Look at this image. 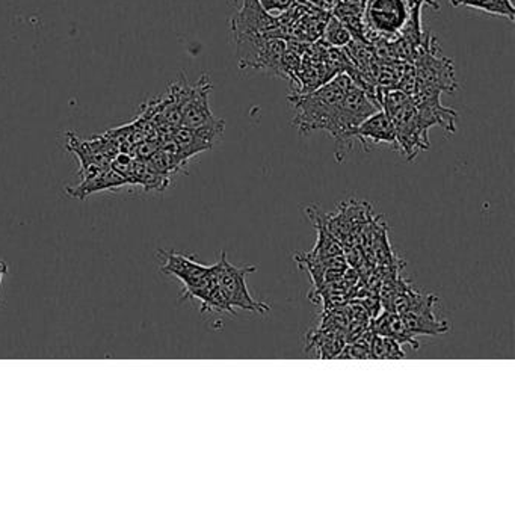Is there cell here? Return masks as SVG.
<instances>
[{"label": "cell", "mask_w": 515, "mask_h": 515, "mask_svg": "<svg viewBox=\"0 0 515 515\" xmlns=\"http://www.w3.org/2000/svg\"><path fill=\"white\" fill-rule=\"evenodd\" d=\"M380 108L377 100L372 99L366 91L358 88L357 85L352 84L347 94L343 95L340 110L337 112L336 123L332 126L331 136L336 139L337 160H343L354 147L352 141V130L377 112Z\"/></svg>", "instance_id": "cell-2"}, {"label": "cell", "mask_w": 515, "mask_h": 515, "mask_svg": "<svg viewBox=\"0 0 515 515\" xmlns=\"http://www.w3.org/2000/svg\"><path fill=\"white\" fill-rule=\"evenodd\" d=\"M455 8L466 6L471 10L482 11L486 14L505 17L511 23L515 21V8L512 0H451Z\"/></svg>", "instance_id": "cell-10"}, {"label": "cell", "mask_w": 515, "mask_h": 515, "mask_svg": "<svg viewBox=\"0 0 515 515\" xmlns=\"http://www.w3.org/2000/svg\"><path fill=\"white\" fill-rule=\"evenodd\" d=\"M413 10L408 0H366L364 38L367 45H372L375 38L387 43L396 41L412 19Z\"/></svg>", "instance_id": "cell-3"}, {"label": "cell", "mask_w": 515, "mask_h": 515, "mask_svg": "<svg viewBox=\"0 0 515 515\" xmlns=\"http://www.w3.org/2000/svg\"><path fill=\"white\" fill-rule=\"evenodd\" d=\"M371 330L380 336L392 337L399 343H408L414 349L419 347V343L413 339L410 332L406 331L405 325L397 313L388 312V310L382 313L381 316H378L377 321L372 323Z\"/></svg>", "instance_id": "cell-9"}, {"label": "cell", "mask_w": 515, "mask_h": 515, "mask_svg": "<svg viewBox=\"0 0 515 515\" xmlns=\"http://www.w3.org/2000/svg\"><path fill=\"white\" fill-rule=\"evenodd\" d=\"M351 138L354 143L358 141L367 149L369 145L387 144L397 150L396 132L390 117L382 110L367 117L360 126L352 130Z\"/></svg>", "instance_id": "cell-8"}, {"label": "cell", "mask_w": 515, "mask_h": 515, "mask_svg": "<svg viewBox=\"0 0 515 515\" xmlns=\"http://www.w3.org/2000/svg\"><path fill=\"white\" fill-rule=\"evenodd\" d=\"M330 12L310 5L303 0H295L286 12L277 17L278 29L282 40L312 45L321 40Z\"/></svg>", "instance_id": "cell-4"}, {"label": "cell", "mask_w": 515, "mask_h": 515, "mask_svg": "<svg viewBox=\"0 0 515 515\" xmlns=\"http://www.w3.org/2000/svg\"><path fill=\"white\" fill-rule=\"evenodd\" d=\"M321 41H323V45L334 47V49H343V47H347L351 43L352 35L349 34V30L340 21L337 20L336 17H332L330 14L327 25L323 28Z\"/></svg>", "instance_id": "cell-11"}, {"label": "cell", "mask_w": 515, "mask_h": 515, "mask_svg": "<svg viewBox=\"0 0 515 515\" xmlns=\"http://www.w3.org/2000/svg\"><path fill=\"white\" fill-rule=\"evenodd\" d=\"M210 91H212V84L206 75L197 84L191 86L188 100L182 110L180 126L188 129L200 130L215 143V139L223 135L224 119H217L210 110V104H208Z\"/></svg>", "instance_id": "cell-6"}, {"label": "cell", "mask_w": 515, "mask_h": 515, "mask_svg": "<svg viewBox=\"0 0 515 515\" xmlns=\"http://www.w3.org/2000/svg\"><path fill=\"white\" fill-rule=\"evenodd\" d=\"M6 271H8V268H6L5 262H0V284H2L4 277H5Z\"/></svg>", "instance_id": "cell-13"}, {"label": "cell", "mask_w": 515, "mask_h": 515, "mask_svg": "<svg viewBox=\"0 0 515 515\" xmlns=\"http://www.w3.org/2000/svg\"><path fill=\"white\" fill-rule=\"evenodd\" d=\"M238 6L230 19L233 40L248 37H280L278 21L258 4V0H236ZM282 38V37H280Z\"/></svg>", "instance_id": "cell-7"}, {"label": "cell", "mask_w": 515, "mask_h": 515, "mask_svg": "<svg viewBox=\"0 0 515 515\" xmlns=\"http://www.w3.org/2000/svg\"><path fill=\"white\" fill-rule=\"evenodd\" d=\"M258 4L263 6V10L266 11L268 14L277 19L295 4V0H258Z\"/></svg>", "instance_id": "cell-12"}, {"label": "cell", "mask_w": 515, "mask_h": 515, "mask_svg": "<svg viewBox=\"0 0 515 515\" xmlns=\"http://www.w3.org/2000/svg\"><path fill=\"white\" fill-rule=\"evenodd\" d=\"M351 85V78L342 73L307 94L289 95V102L295 108L293 126L298 132L307 135L315 130H323L331 134L343 95L347 94Z\"/></svg>", "instance_id": "cell-1"}, {"label": "cell", "mask_w": 515, "mask_h": 515, "mask_svg": "<svg viewBox=\"0 0 515 515\" xmlns=\"http://www.w3.org/2000/svg\"><path fill=\"white\" fill-rule=\"evenodd\" d=\"M256 266H234L227 260L225 251L221 253L218 263H215V277L219 290L223 293L230 307H238L245 312L268 313L271 310L266 304L256 301L247 288V275L254 273Z\"/></svg>", "instance_id": "cell-5"}]
</instances>
